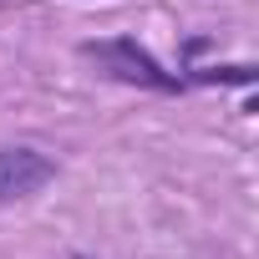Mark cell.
Returning <instances> with one entry per match:
<instances>
[{
	"label": "cell",
	"instance_id": "obj_1",
	"mask_svg": "<svg viewBox=\"0 0 259 259\" xmlns=\"http://www.w3.org/2000/svg\"><path fill=\"white\" fill-rule=\"evenodd\" d=\"M76 56L92 61L107 81L138 87V92H153V97H188V92H193V87L183 81V71H168L138 36H97V41H81Z\"/></svg>",
	"mask_w": 259,
	"mask_h": 259
},
{
	"label": "cell",
	"instance_id": "obj_2",
	"mask_svg": "<svg viewBox=\"0 0 259 259\" xmlns=\"http://www.w3.org/2000/svg\"><path fill=\"white\" fill-rule=\"evenodd\" d=\"M61 178V163L36 143H0V208L31 203Z\"/></svg>",
	"mask_w": 259,
	"mask_h": 259
},
{
	"label": "cell",
	"instance_id": "obj_3",
	"mask_svg": "<svg viewBox=\"0 0 259 259\" xmlns=\"http://www.w3.org/2000/svg\"><path fill=\"white\" fill-rule=\"evenodd\" d=\"M188 87H254L259 81V66L254 61H193V66H178Z\"/></svg>",
	"mask_w": 259,
	"mask_h": 259
},
{
	"label": "cell",
	"instance_id": "obj_4",
	"mask_svg": "<svg viewBox=\"0 0 259 259\" xmlns=\"http://www.w3.org/2000/svg\"><path fill=\"white\" fill-rule=\"evenodd\" d=\"M203 51H213V36H183V41H178V61H183V66H193Z\"/></svg>",
	"mask_w": 259,
	"mask_h": 259
},
{
	"label": "cell",
	"instance_id": "obj_5",
	"mask_svg": "<svg viewBox=\"0 0 259 259\" xmlns=\"http://www.w3.org/2000/svg\"><path fill=\"white\" fill-rule=\"evenodd\" d=\"M66 259H92V254H81V249H71V254H66Z\"/></svg>",
	"mask_w": 259,
	"mask_h": 259
}]
</instances>
